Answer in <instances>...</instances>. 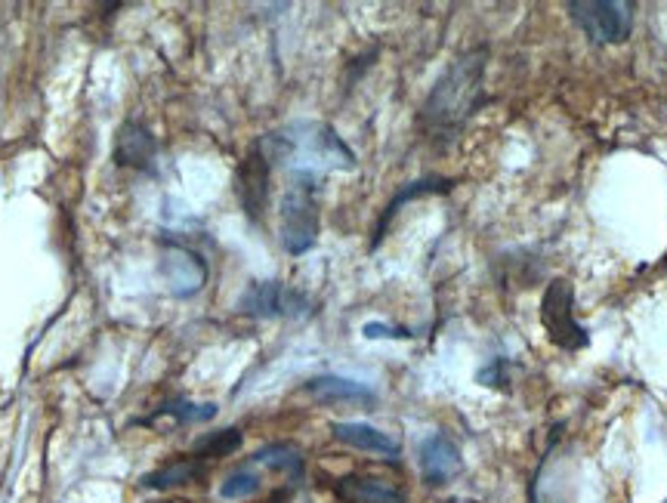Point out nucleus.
I'll list each match as a JSON object with an SVG mask.
<instances>
[{"instance_id": "nucleus-7", "label": "nucleus", "mask_w": 667, "mask_h": 503, "mask_svg": "<svg viewBox=\"0 0 667 503\" xmlns=\"http://www.w3.org/2000/svg\"><path fill=\"white\" fill-rule=\"evenodd\" d=\"M273 170L276 167L269 164V158L263 155V148L257 143L247 148V155L238 164V170H235V195H238V204H242V211H245V216L254 226H260L263 216L269 211Z\"/></svg>"}, {"instance_id": "nucleus-13", "label": "nucleus", "mask_w": 667, "mask_h": 503, "mask_svg": "<svg viewBox=\"0 0 667 503\" xmlns=\"http://www.w3.org/2000/svg\"><path fill=\"white\" fill-rule=\"evenodd\" d=\"M343 503H405V491L377 476H343L334 482Z\"/></svg>"}, {"instance_id": "nucleus-10", "label": "nucleus", "mask_w": 667, "mask_h": 503, "mask_svg": "<svg viewBox=\"0 0 667 503\" xmlns=\"http://www.w3.org/2000/svg\"><path fill=\"white\" fill-rule=\"evenodd\" d=\"M455 182L457 179H452V177L426 174V177L411 179V182H405V186H399V192L390 198V204L383 208L380 220H377L375 235H371V250H377V247L383 244V238H387V232H390V226H392V220L399 216V211H402L405 204H411V201H418V198H426V195H448V192L455 189Z\"/></svg>"}, {"instance_id": "nucleus-5", "label": "nucleus", "mask_w": 667, "mask_h": 503, "mask_svg": "<svg viewBox=\"0 0 667 503\" xmlns=\"http://www.w3.org/2000/svg\"><path fill=\"white\" fill-rule=\"evenodd\" d=\"M541 325L547 340L563 353H581L590 346V331L578 322L575 312V284L569 278H551L541 297Z\"/></svg>"}, {"instance_id": "nucleus-17", "label": "nucleus", "mask_w": 667, "mask_h": 503, "mask_svg": "<svg viewBox=\"0 0 667 503\" xmlns=\"http://www.w3.org/2000/svg\"><path fill=\"white\" fill-rule=\"evenodd\" d=\"M242 441H245L242 429L238 426H226V429H216V433H208V436L198 438L189 455L201 460V463H208V460H216V457L235 455L242 448Z\"/></svg>"}, {"instance_id": "nucleus-15", "label": "nucleus", "mask_w": 667, "mask_h": 503, "mask_svg": "<svg viewBox=\"0 0 667 503\" xmlns=\"http://www.w3.org/2000/svg\"><path fill=\"white\" fill-rule=\"evenodd\" d=\"M247 463H251V467H266V470L281 472V476H288L291 482H300L303 472H307L303 451H300L293 441H269V445H263L260 451H254Z\"/></svg>"}, {"instance_id": "nucleus-4", "label": "nucleus", "mask_w": 667, "mask_h": 503, "mask_svg": "<svg viewBox=\"0 0 667 503\" xmlns=\"http://www.w3.org/2000/svg\"><path fill=\"white\" fill-rule=\"evenodd\" d=\"M571 25L597 47H619L634 34V3L631 0H571L566 3Z\"/></svg>"}, {"instance_id": "nucleus-3", "label": "nucleus", "mask_w": 667, "mask_h": 503, "mask_svg": "<svg viewBox=\"0 0 667 503\" xmlns=\"http://www.w3.org/2000/svg\"><path fill=\"white\" fill-rule=\"evenodd\" d=\"M322 177L312 170H291L288 189L278 201V242L291 254L303 257L319 244V228H322Z\"/></svg>"}, {"instance_id": "nucleus-19", "label": "nucleus", "mask_w": 667, "mask_h": 503, "mask_svg": "<svg viewBox=\"0 0 667 503\" xmlns=\"http://www.w3.org/2000/svg\"><path fill=\"white\" fill-rule=\"evenodd\" d=\"M513 368H516V365H513V361H510L507 356L489 358V361H486V365L476 371V383H479V387H486V390L510 392L513 390V387H510V383H513V377H510Z\"/></svg>"}, {"instance_id": "nucleus-1", "label": "nucleus", "mask_w": 667, "mask_h": 503, "mask_svg": "<svg viewBox=\"0 0 667 503\" xmlns=\"http://www.w3.org/2000/svg\"><path fill=\"white\" fill-rule=\"evenodd\" d=\"M489 56V44L464 49L430 87L418 112V131L423 143H430L436 152L455 146L473 118L494 102V97L486 90Z\"/></svg>"}, {"instance_id": "nucleus-20", "label": "nucleus", "mask_w": 667, "mask_h": 503, "mask_svg": "<svg viewBox=\"0 0 667 503\" xmlns=\"http://www.w3.org/2000/svg\"><path fill=\"white\" fill-rule=\"evenodd\" d=\"M362 337H365V340H414V337H421V334H418L414 327L368 322V325H362Z\"/></svg>"}, {"instance_id": "nucleus-6", "label": "nucleus", "mask_w": 667, "mask_h": 503, "mask_svg": "<svg viewBox=\"0 0 667 503\" xmlns=\"http://www.w3.org/2000/svg\"><path fill=\"white\" fill-rule=\"evenodd\" d=\"M238 312L260 322H273V318L297 322V318L315 315V300L285 281H251L245 293L238 297Z\"/></svg>"}, {"instance_id": "nucleus-8", "label": "nucleus", "mask_w": 667, "mask_h": 503, "mask_svg": "<svg viewBox=\"0 0 667 503\" xmlns=\"http://www.w3.org/2000/svg\"><path fill=\"white\" fill-rule=\"evenodd\" d=\"M418 467H421V479L426 485L442 488L455 482L457 476L464 472V457H460L455 438L445 436V433H433V436H426L421 441Z\"/></svg>"}, {"instance_id": "nucleus-18", "label": "nucleus", "mask_w": 667, "mask_h": 503, "mask_svg": "<svg viewBox=\"0 0 667 503\" xmlns=\"http://www.w3.org/2000/svg\"><path fill=\"white\" fill-rule=\"evenodd\" d=\"M263 479L257 467H251V463H242L238 470H232L223 479V485H220V498L223 501H247V498H254V494H260Z\"/></svg>"}, {"instance_id": "nucleus-12", "label": "nucleus", "mask_w": 667, "mask_h": 503, "mask_svg": "<svg viewBox=\"0 0 667 503\" xmlns=\"http://www.w3.org/2000/svg\"><path fill=\"white\" fill-rule=\"evenodd\" d=\"M303 392L312 395L322 405H377V392L362 383V380H349V377H337V373H322L303 383Z\"/></svg>"}, {"instance_id": "nucleus-16", "label": "nucleus", "mask_w": 667, "mask_h": 503, "mask_svg": "<svg viewBox=\"0 0 667 503\" xmlns=\"http://www.w3.org/2000/svg\"><path fill=\"white\" fill-rule=\"evenodd\" d=\"M201 476H204V463L196 460L192 455H186L170 460V463H164L158 470L146 472V476L140 479V485L148 488V491H170V488L189 485V482H196Z\"/></svg>"}, {"instance_id": "nucleus-11", "label": "nucleus", "mask_w": 667, "mask_h": 503, "mask_svg": "<svg viewBox=\"0 0 667 503\" xmlns=\"http://www.w3.org/2000/svg\"><path fill=\"white\" fill-rule=\"evenodd\" d=\"M331 436L337 438L341 445H349V448L365 451V455L383 457V460H390V463H399V457H402V445H399L390 433L377 429L371 423L337 421L331 423Z\"/></svg>"}, {"instance_id": "nucleus-9", "label": "nucleus", "mask_w": 667, "mask_h": 503, "mask_svg": "<svg viewBox=\"0 0 667 503\" xmlns=\"http://www.w3.org/2000/svg\"><path fill=\"white\" fill-rule=\"evenodd\" d=\"M155 158H158V136L148 131L143 121H124L118 136H114V167H127V170H140V174L152 177Z\"/></svg>"}, {"instance_id": "nucleus-14", "label": "nucleus", "mask_w": 667, "mask_h": 503, "mask_svg": "<svg viewBox=\"0 0 667 503\" xmlns=\"http://www.w3.org/2000/svg\"><path fill=\"white\" fill-rule=\"evenodd\" d=\"M220 407L213 402H192V399H170L158 405L148 417H140V426H158L167 421V426H196V423H211Z\"/></svg>"}, {"instance_id": "nucleus-2", "label": "nucleus", "mask_w": 667, "mask_h": 503, "mask_svg": "<svg viewBox=\"0 0 667 503\" xmlns=\"http://www.w3.org/2000/svg\"><path fill=\"white\" fill-rule=\"evenodd\" d=\"M273 167L297 161L291 170H356V152L343 143L337 131L322 121H293L288 127L263 133L254 139Z\"/></svg>"}]
</instances>
